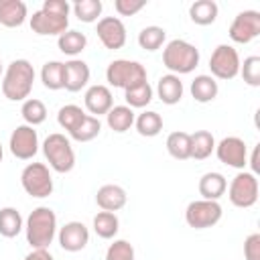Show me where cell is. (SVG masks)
<instances>
[{"label":"cell","instance_id":"6","mask_svg":"<svg viewBox=\"0 0 260 260\" xmlns=\"http://www.w3.org/2000/svg\"><path fill=\"white\" fill-rule=\"evenodd\" d=\"M20 185L30 197H49L53 193V177L49 173V167L43 162H28L20 173Z\"/></svg>","mask_w":260,"mask_h":260},{"label":"cell","instance_id":"14","mask_svg":"<svg viewBox=\"0 0 260 260\" xmlns=\"http://www.w3.org/2000/svg\"><path fill=\"white\" fill-rule=\"evenodd\" d=\"M98 39L110 51H118L126 45V26L118 16H104L98 20Z\"/></svg>","mask_w":260,"mask_h":260},{"label":"cell","instance_id":"9","mask_svg":"<svg viewBox=\"0 0 260 260\" xmlns=\"http://www.w3.org/2000/svg\"><path fill=\"white\" fill-rule=\"evenodd\" d=\"M221 215H223L221 205L217 201H209V199L191 201L185 209V221L189 228H195V230L213 228L221 219Z\"/></svg>","mask_w":260,"mask_h":260},{"label":"cell","instance_id":"10","mask_svg":"<svg viewBox=\"0 0 260 260\" xmlns=\"http://www.w3.org/2000/svg\"><path fill=\"white\" fill-rule=\"evenodd\" d=\"M230 39L238 45H248L260 37V12L258 10H242L234 16L230 24Z\"/></svg>","mask_w":260,"mask_h":260},{"label":"cell","instance_id":"27","mask_svg":"<svg viewBox=\"0 0 260 260\" xmlns=\"http://www.w3.org/2000/svg\"><path fill=\"white\" fill-rule=\"evenodd\" d=\"M57 47L61 53L69 55V57H77L85 47H87V37L79 30H65L63 35L57 37Z\"/></svg>","mask_w":260,"mask_h":260},{"label":"cell","instance_id":"45","mask_svg":"<svg viewBox=\"0 0 260 260\" xmlns=\"http://www.w3.org/2000/svg\"><path fill=\"white\" fill-rule=\"evenodd\" d=\"M2 158H4V150H2V144H0V162H2Z\"/></svg>","mask_w":260,"mask_h":260},{"label":"cell","instance_id":"7","mask_svg":"<svg viewBox=\"0 0 260 260\" xmlns=\"http://www.w3.org/2000/svg\"><path fill=\"white\" fill-rule=\"evenodd\" d=\"M228 197L232 201V205L240 207V209H248L258 201V179L254 173L248 171H240L228 189Z\"/></svg>","mask_w":260,"mask_h":260},{"label":"cell","instance_id":"26","mask_svg":"<svg viewBox=\"0 0 260 260\" xmlns=\"http://www.w3.org/2000/svg\"><path fill=\"white\" fill-rule=\"evenodd\" d=\"M24 230L22 215L16 207H2L0 209V236L4 238H16Z\"/></svg>","mask_w":260,"mask_h":260},{"label":"cell","instance_id":"2","mask_svg":"<svg viewBox=\"0 0 260 260\" xmlns=\"http://www.w3.org/2000/svg\"><path fill=\"white\" fill-rule=\"evenodd\" d=\"M24 234L26 242L30 244L32 250L39 248H49L57 236V215L51 207H35L26 221H24Z\"/></svg>","mask_w":260,"mask_h":260},{"label":"cell","instance_id":"24","mask_svg":"<svg viewBox=\"0 0 260 260\" xmlns=\"http://www.w3.org/2000/svg\"><path fill=\"white\" fill-rule=\"evenodd\" d=\"M191 136V158L205 160L215 150V138L209 130H195Z\"/></svg>","mask_w":260,"mask_h":260},{"label":"cell","instance_id":"31","mask_svg":"<svg viewBox=\"0 0 260 260\" xmlns=\"http://www.w3.org/2000/svg\"><path fill=\"white\" fill-rule=\"evenodd\" d=\"M120 230V219L112 211H100L93 217V232L102 240H112Z\"/></svg>","mask_w":260,"mask_h":260},{"label":"cell","instance_id":"44","mask_svg":"<svg viewBox=\"0 0 260 260\" xmlns=\"http://www.w3.org/2000/svg\"><path fill=\"white\" fill-rule=\"evenodd\" d=\"M250 165H252V173L256 175V173H258V146H256L254 152H252V160H250Z\"/></svg>","mask_w":260,"mask_h":260},{"label":"cell","instance_id":"43","mask_svg":"<svg viewBox=\"0 0 260 260\" xmlns=\"http://www.w3.org/2000/svg\"><path fill=\"white\" fill-rule=\"evenodd\" d=\"M24 260H55V258L51 256V252H49L47 248H39V250L28 252V254L24 256Z\"/></svg>","mask_w":260,"mask_h":260},{"label":"cell","instance_id":"13","mask_svg":"<svg viewBox=\"0 0 260 260\" xmlns=\"http://www.w3.org/2000/svg\"><path fill=\"white\" fill-rule=\"evenodd\" d=\"M215 154L219 162L234 167V169H244L248 165V146L242 138L238 136H225L215 144Z\"/></svg>","mask_w":260,"mask_h":260},{"label":"cell","instance_id":"5","mask_svg":"<svg viewBox=\"0 0 260 260\" xmlns=\"http://www.w3.org/2000/svg\"><path fill=\"white\" fill-rule=\"evenodd\" d=\"M106 81L112 87H120V89H130L134 85H140L146 81V69L142 63L138 61H130V59H114L108 69H106Z\"/></svg>","mask_w":260,"mask_h":260},{"label":"cell","instance_id":"12","mask_svg":"<svg viewBox=\"0 0 260 260\" xmlns=\"http://www.w3.org/2000/svg\"><path fill=\"white\" fill-rule=\"evenodd\" d=\"M67 26H69V16L49 12L45 8L32 12L30 16V30L41 37H59L67 30Z\"/></svg>","mask_w":260,"mask_h":260},{"label":"cell","instance_id":"16","mask_svg":"<svg viewBox=\"0 0 260 260\" xmlns=\"http://www.w3.org/2000/svg\"><path fill=\"white\" fill-rule=\"evenodd\" d=\"M83 104H85V110H87L93 118H98V116H104V114H108V112L112 110L114 98H112L110 87L98 83V85L87 87V91H85V95H83Z\"/></svg>","mask_w":260,"mask_h":260},{"label":"cell","instance_id":"46","mask_svg":"<svg viewBox=\"0 0 260 260\" xmlns=\"http://www.w3.org/2000/svg\"><path fill=\"white\" fill-rule=\"evenodd\" d=\"M0 77H2V61H0Z\"/></svg>","mask_w":260,"mask_h":260},{"label":"cell","instance_id":"11","mask_svg":"<svg viewBox=\"0 0 260 260\" xmlns=\"http://www.w3.org/2000/svg\"><path fill=\"white\" fill-rule=\"evenodd\" d=\"M8 148L12 152V156H16L18 160H28L39 152V134L32 126L28 124H20L12 130L10 140H8Z\"/></svg>","mask_w":260,"mask_h":260},{"label":"cell","instance_id":"33","mask_svg":"<svg viewBox=\"0 0 260 260\" xmlns=\"http://www.w3.org/2000/svg\"><path fill=\"white\" fill-rule=\"evenodd\" d=\"M152 95H154V89L150 87L148 81L140 83V85H134L130 89L124 91V100H126V106L128 108H146L150 102H152Z\"/></svg>","mask_w":260,"mask_h":260},{"label":"cell","instance_id":"21","mask_svg":"<svg viewBox=\"0 0 260 260\" xmlns=\"http://www.w3.org/2000/svg\"><path fill=\"white\" fill-rule=\"evenodd\" d=\"M228 189V181L221 173H215V171H209L205 173L201 179H199V193L203 199H209V201H217Z\"/></svg>","mask_w":260,"mask_h":260},{"label":"cell","instance_id":"36","mask_svg":"<svg viewBox=\"0 0 260 260\" xmlns=\"http://www.w3.org/2000/svg\"><path fill=\"white\" fill-rule=\"evenodd\" d=\"M102 8H104V4L100 0H77L71 4V10L77 16V20L87 22V24L98 20V16L102 14Z\"/></svg>","mask_w":260,"mask_h":260},{"label":"cell","instance_id":"41","mask_svg":"<svg viewBox=\"0 0 260 260\" xmlns=\"http://www.w3.org/2000/svg\"><path fill=\"white\" fill-rule=\"evenodd\" d=\"M244 258L260 260V234H250L244 242Z\"/></svg>","mask_w":260,"mask_h":260},{"label":"cell","instance_id":"25","mask_svg":"<svg viewBox=\"0 0 260 260\" xmlns=\"http://www.w3.org/2000/svg\"><path fill=\"white\" fill-rule=\"evenodd\" d=\"M217 12H219V8L213 0H197L189 6V18L199 26L213 24L217 18Z\"/></svg>","mask_w":260,"mask_h":260},{"label":"cell","instance_id":"29","mask_svg":"<svg viewBox=\"0 0 260 260\" xmlns=\"http://www.w3.org/2000/svg\"><path fill=\"white\" fill-rule=\"evenodd\" d=\"M167 150L173 158L177 160H187L191 158V136L183 130L171 132L167 136Z\"/></svg>","mask_w":260,"mask_h":260},{"label":"cell","instance_id":"20","mask_svg":"<svg viewBox=\"0 0 260 260\" xmlns=\"http://www.w3.org/2000/svg\"><path fill=\"white\" fill-rule=\"evenodd\" d=\"M156 95L167 106L179 104L183 98V81L179 79V75H173V73L162 75L156 83Z\"/></svg>","mask_w":260,"mask_h":260},{"label":"cell","instance_id":"1","mask_svg":"<svg viewBox=\"0 0 260 260\" xmlns=\"http://www.w3.org/2000/svg\"><path fill=\"white\" fill-rule=\"evenodd\" d=\"M35 83V69L26 59H14L2 75V93L10 102L28 100Z\"/></svg>","mask_w":260,"mask_h":260},{"label":"cell","instance_id":"28","mask_svg":"<svg viewBox=\"0 0 260 260\" xmlns=\"http://www.w3.org/2000/svg\"><path fill=\"white\" fill-rule=\"evenodd\" d=\"M41 81L47 89L57 91L65 87V69L61 61H47L41 69Z\"/></svg>","mask_w":260,"mask_h":260},{"label":"cell","instance_id":"19","mask_svg":"<svg viewBox=\"0 0 260 260\" xmlns=\"http://www.w3.org/2000/svg\"><path fill=\"white\" fill-rule=\"evenodd\" d=\"M28 16L26 4L22 0H0V24L6 28H18Z\"/></svg>","mask_w":260,"mask_h":260},{"label":"cell","instance_id":"23","mask_svg":"<svg viewBox=\"0 0 260 260\" xmlns=\"http://www.w3.org/2000/svg\"><path fill=\"white\" fill-rule=\"evenodd\" d=\"M134 120H136L134 110L128 108V106H112V110L106 114L108 126H110L114 132H118V134L128 132V130L134 126Z\"/></svg>","mask_w":260,"mask_h":260},{"label":"cell","instance_id":"3","mask_svg":"<svg viewBox=\"0 0 260 260\" xmlns=\"http://www.w3.org/2000/svg\"><path fill=\"white\" fill-rule=\"evenodd\" d=\"M162 65L173 75H187L199 65V49L183 39H173L162 51Z\"/></svg>","mask_w":260,"mask_h":260},{"label":"cell","instance_id":"32","mask_svg":"<svg viewBox=\"0 0 260 260\" xmlns=\"http://www.w3.org/2000/svg\"><path fill=\"white\" fill-rule=\"evenodd\" d=\"M165 41H167V30L162 26H156V24L144 26L138 32V45H140V49L150 51V53L156 51V49H160Z\"/></svg>","mask_w":260,"mask_h":260},{"label":"cell","instance_id":"18","mask_svg":"<svg viewBox=\"0 0 260 260\" xmlns=\"http://www.w3.org/2000/svg\"><path fill=\"white\" fill-rule=\"evenodd\" d=\"M128 201V195L124 191V187L120 185H102L95 193V203L102 211H120Z\"/></svg>","mask_w":260,"mask_h":260},{"label":"cell","instance_id":"22","mask_svg":"<svg viewBox=\"0 0 260 260\" xmlns=\"http://www.w3.org/2000/svg\"><path fill=\"white\" fill-rule=\"evenodd\" d=\"M191 95H193V100L195 102H199V104H209V102H213L215 98H217V91H219V87H217V81L211 77V75H197L193 81H191Z\"/></svg>","mask_w":260,"mask_h":260},{"label":"cell","instance_id":"42","mask_svg":"<svg viewBox=\"0 0 260 260\" xmlns=\"http://www.w3.org/2000/svg\"><path fill=\"white\" fill-rule=\"evenodd\" d=\"M41 8H45V10H49V12H57V14H65V16H69L71 4H69L67 0H45Z\"/></svg>","mask_w":260,"mask_h":260},{"label":"cell","instance_id":"38","mask_svg":"<svg viewBox=\"0 0 260 260\" xmlns=\"http://www.w3.org/2000/svg\"><path fill=\"white\" fill-rule=\"evenodd\" d=\"M244 83H248L250 87H260V57L258 55H250L244 59V63H240V73Z\"/></svg>","mask_w":260,"mask_h":260},{"label":"cell","instance_id":"30","mask_svg":"<svg viewBox=\"0 0 260 260\" xmlns=\"http://www.w3.org/2000/svg\"><path fill=\"white\" fill-rule=\"evenodd\" d=\"M134 126H136V132H138L140 136L152 138V136H156V134L162 130V118H160L158 112L146 110V112H142V114L136 116Z\"/></svg>","mask_w":260,"mask_h":260},{"label":"cell","instance_id":"35","mask_svg":"<svg viewBox=\"0 0 260 260\" xmlns=\"http://www.w3.org/2000/svg\"><path fill=\"white\" fill-rule=\"evenodd\" d=\"M85 116H87V114H85L79 106H75V104H67V106L59 108V112H57V122H59V126H61L63 130L71 132V130H75V128L83 122Z\"/></svg>","mask_w":260,"mask_h":260},{"label":"cell","instance_id":"15","mask_svg":"<svg viewBox=\"0 0 260 260\" xmlns=\"http://www.w3.org/2000/svg\"><path fill=\"white\" fill-rule=\"evenodd\" d=\"M59 246L65 252H79L89 242V230L81 221H67L63 228H59Z\"/></svg>","mask_w":260,"mask_h":260},{"label":"cell","instance_id":"39","mask_svg":"<svg viewBox=\"0 0 260 260\" xmlns=\"http://www.w3.org/2000/svg\"><path fill=\"white\" fill-rule=\"evenodd\" d=\"M106 260H134V248L128 240H114L108 246Z\"/></svg>","mask_w":260,"mask_h":260},{"label":"cell","instance_id":"17","mask_svg":"<svg viewBox=\"0 0 260 260\" xmlns=\"http://www.w3.org/2000/svg\"><path fill=\"white\" fill-rule=\"evenodd\" d=\"M63 69H65V89L75 93V91H81L87 81H89V65L81 59H71L67 63H63Z\"/></svg>","mask_w":260,"mask_h":260},{"label":"cell","instance_id":"34","mask_svg":"<svg viewBox=\"0 0 260 260\" xmlns=\"http://www.w3.org/2000/svg\"><path fill=\"white\" fill-rule=\"evenodd\" d=\"M20 114L24 118V124L35 128V126H39V124H43L47 120V106L37 98H28V100L22 102Z\"/></svg>","mask_w":260,"mask_h":260},{"label":"cell","instance_id":"40","mask_svg":"<svg viewBox=\"0 0 260 260\" xmlns=\"http://www.w3.org/2000/svg\"><path fill=\"white\" fill-rule=\"evenodd\" d=\"M146 6L144 0H116L114 2V8L120 16H134L136 12H140L142 8Z\"/></svg>","mask_w":260,"mask_h":260},{"label":"cell","instance_id":"8","mask_svg":"<svg viewBox=\"0 0 260 260\" xmlns=\"http://www.w3.org/2000/svg\"><path fill=\"white\" fill-rule=\"evenodd\" d=\"M240 55L232 45H217L209 57V71L213 79H234L240 73Z\"/></svg>","mask_w":260,"mask_h":260},{"label":"cell","instance_id":"37","mask_svg":"<svg viewBox=\"0 0 260 260\" xmlns=\"http://www.w3.org/2000/svg\"><path fill=\"white\" fill-rule=\"evenodd\" d=\"M100 130H102L100 118H93V116L87 114V116L83 118V122H81L75 130L69 132V136H71L73 140H77V142H89V140H93V138L100 134Z\"/></svg>","mask_w":260,"mask_h":260},{"label":"cell","instance_id":"4","mask_svg":"<svg viewBox=\"0 0 260 260\" xmlns=\"http://www.w3.org/2000/svg\"><path fill=\"white\" fill-rule=\"evenodd\" d=\"M43 154L55 173H69L75 167V150L65 134L53 132L43 140Z\"/></svg>","mask_w":260,"mask_h":260}]
</instances>
